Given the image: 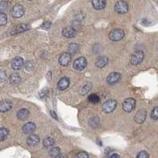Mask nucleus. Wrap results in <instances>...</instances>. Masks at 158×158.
I'll use <instances>...</instances> for the list:
<instances>
[{
  "instance_id": "28",
  "label": "nucleus",
  "mask_w": 158,
  "mask_h": 158,
  "mask_svg": "<svg viewBox=\"0 0 158 158\" xmlns=\"http://www.w3.org/2000/svg\"><path fill=\"white\" fill-rule=\"evenodd\" d=\"M151 117L153 118V119H155V120H156L158 118V108L157 107H155L154 108H153V110L152 111V113H151Z\"/></svg>"
},
{
  "instance_id": "25",
  "label": "nucleus",
  "mask_w": 158,
  "mask_h": 158,
  "mask_svg": "<svg viewBox=\"0 0 158 158\" xmlns=\"http://www.w3.org/2000/svg\"><path fill=\"white\" fill-rule=\"evenodd\" d=\"M89 101L92 104H97L100 101V97L97 94H91L89 96Z\"/></svg>"
},
{
  "instance_id": "24",
  "label": "nucleus",
  "mask_w": 158,
  "mask_h": 158,
  "mask_svg": "<svg viewBox=\"0 0 158 158\" xmlns=\"http://www.w3.org/2000/svg\"><path fill=\"white\" fill-rule=\"evenodd\" d=\"M79 49V46L77 44H71L69 46V53L70 55L74 54L75 52H77Z\"/></svg>"
},
{
  "instance_id": "2",
  "label": "nucleus",
  "mask_w": 158,
  "mask_h": 158,
  "mask_svg": "<svg viewBox=\"0 0 158 158\" xmlns=\"http://www.w3.org/2000/svg\"><path fill=\"white\" fill-rule=\"evenodd\" d=\"M115 11L118 14H125L128 11L129 9V6H128L127 2L125 1H118L115 4Z\"/></svg>"
},
{
  "instance_id": "35",
  "label": "nucleus",
  "mask_w": 158,
  "mask_h": 158,
  "mask_svg": "<svg viewBox=\"0 0 158 158\" xmlns=\"http://www.w3.org/2000/svg\"><path fill=\"white\" fill-rule=\"evenodd\" d=\"M55 158H68V157H67V155H65V154H60V153H59V154L58 155V156H56Z\"/></svg>"
},
{
  "instance_id": "23",
  "label": "nucleus",
  "mask_w": 158,
  "mask_h": 158,
  "mask_svg": "<svg viewBox=\"0 0 158 158\" xmlns=\"http://www.w3.org/2000/svg\"><path fill=\"white\" fill-rule=\"evenodd\" d=\"M9 131L6 128H0V141H4L7 138Z\"/></svg>"
},
{
  "instance_id": "6",
  "label": "nucleus",
  "mask_w": 158,
  "mask_h": 158,
  "mask_svg": "<svg viewBox=\"0 0 158 158\" xmlns=\"http://www.w3.org/2000/svg\"><path fill=\"white\" fill-rule=\"evenodd\" d=\"M144 59V53L142 51H136L134 52L133 55L131 56V63L134 65H138L142 63Z\"/></svg>"
},
{
  "instance_id": "21",
  "label": "nucleus",
  "mask_w": 158,
  "mask_h": 158,
  "mask_svg": "<svg viewBox=\"0 0 158 158\" xmlns=\"http://www.w3.org/2000/svg\"><path fill=\"white\" fill-rule=\"evenodd\" d=\"M10 81L12 84L17 85L21 81V77H20V76L18 74H13L10 77Z\"/></svg>"
},
{
  "instance_id": "20",
  "label": "nucleus",
  "mask_w": 158,
  "mask_h": 158,
  "mask_svg": "<svg viewBox=\"0 0 158 158\" xmlns=\"http://www.w3.org/2000/svg\"><path fill=\"white\" fill-rule=\"evenodd\" d=\"M40 142L39 137L36 135H31L27 139V144L30 146H35Z\"/></svg>"
},
{
  "instance_id": "26",
  "label": "nucleus",
  "mask_w": 158,
  "mask_h": 158,
  "mask_svg": "<svg viewBox=\"0 0 158 158\" xmlns=\"http://www.w3.org/2000/svg\"><path fill=\"white\" fill-rule=\"evenodd\" d=\"M60 153V149H59V147H54L52 148V149H50L49 151V155H50L52 157H56V156Z\"/></svg>"
},
{
  "instance_id": "3",
  "label": "nucleus",
  "mask_w": 158,
  "mask_h": 158,
  "mask_svg": "<svg viewBox=\"0 0 158 158\" xmlns=\"http://www.w3.org/2000/svg\"><path fill=\"white\" fill-rule=\"evenodd\" d=\"M124 32L120 29H115L109 33V38L112 41H118L123 38Z\"/></svg>"
},
{
  "instance_id": "15",
  "label": "nucleus",
  "mask_w": 158,
  "mask_h": 158,
  "mask_svg": "<svg viewBox=\"0 0 158 158\" xmlns=\"http://www.w3.org/2000/svg\"><path fill=\"white\" fill-rule=\"evenodd\" d=\"M35 130H36V125L33 123H27L22 127V131L24 133L27 134V135L32 134Z\"/></svg>"
},
{
  "instance_id": "36",
  "label": "nucleus",
  "mask_w": 158,
  "mask_h": 158,
  "mask_svg": "<svg viewBox=\"0 0 158 158\" xmlns=\"http://www.w3.org/2000/svg\"><path fill=\"white\" fill-rule=\"evenodd\" d=\"M110 158H120V157H119V155L117 154V153H112V154L110 156Z\"/></svg>"
},
{
  "instance_id": "12",
  "label": "nucleus",
  "mask_w": 158,
  "mask_h": 158,
  "mask_svg": "<svg viewBox=\"0 0 158 158\" xmlns=\"http://www.w3.org/2000/svg\"><path fill=\"white\" fill-rule=\"evenodd\" d=\"M29 29V25H26V24H21L19 25H17L15 28H13L11 30V34H17V33H20V32H25L26 30Z\"/></svg>"
},
{
  "instance_id": "4",
  "label": "nucleus",
  "mask_w": 158,
  "mask_h": 158,
  "mask_svg": "<svg viewBox=\"0 0 158 158\" xmlns=\"http://www.w3.org/2000/svg\"><path fill=\"white\" fill-rule=\"evenodd\" d=\"M117 106V102L115 100H108L102 105V109L104 112L106 113H110L111 111H113Z\"/></svg>"
},
{
  "instance_id": "37",
  "label": "nucleus",
  "mask_w": 158,
  "mask_h": 158,
  "mask_svg": "<svg viewBox=\"0 0 158 158\" xmlns=\"http://www.w3.org/2000/svg\"><path fill=\"white\" fill-rule=\"evenodd\" d=\"M51 114H52V116L54 117V118H56V119H57V118H58V116H57V115H56V114H55V111H51Z\"/></svg>"
},
{
  "instance_id": "10",
  "label": "nucleus",
  "mask_w": 158,
  "mask_h": 158,
  "mask_svg": "<svg viewBox=\"0 0 158 158\" xmlns=\"http://www.w3.org/2000/svg\"><path fill=\"white\" fill-rule=\"evenodd\" d=\"M24 65V60L22 57H16L13 59L11 63V67L15 70H18L22 69Z\"/></svg>"
},
{
  "instance_id": "13",
  "label": "nucleus",
  "mask_w": 158,
  "mask_h": 158,
  "mask_svg": "<svg viewBox=\"0 0 158 158\" xmlns=\"http://www.w3.org/2000/svg\"><path fill=\"white\" fill-rule=\"evenodd\" d=\"M70 85V79L68 77H63L58 82V89L59 90H64L67 89Z\"/></svg>"
},
{
  "instance_id": "14",
  "label": "nucleus",
  "mask_w": 158,
  "mask_h": 158,
  "mask_svg": "<svg viewBox=\"0 0 158 158\" xmlns=\"http://www.w3.org/2000/svg\"><path fill=\"white\" fill-rule=\"evenodd\" d=\"M13 107V103L10 101H2L0 102V111L6 112L10 110Z\"/></svg>"
},
{
  "instance_id": "8",
  "label": "nucleus",
  "mask_w": 158,
  "mask_h": 158,
  "mask_svg": "<svg viewBox=\"0 0 158 158\" xmlns=\"http://www.w3.org/2000/svg\"><path fill=\"white\" fill-rule=\"evenodd\" d=\"M120 74L118 73V72H114V73H111V74H110L108 76V77H107V82L109 85H114L120 81Z\"/></svg>"
},
{
  "instance_id": "17",
  "label": "nucleus",
  "mask_w": 158,
  "mask_h": 158,
  "mask_svg": "<svg viewBox=\"0 0 158 158\" xmlns=\"http://www.w3.org/2000/svg\"><path fill=\"white\" fill-rule=\"evenodd\" d=\"M92 4L96 10H103L106 6V0H93Z\"/></svg>"
},
{
  "instance_id": "22",
  "label": "nucleus",
  "mask_w": 158,
  "mask_h": 158,
  "mask_svg": "<svg viewBox=\"0 0 158 158\" xmlns=\"http://www.w3.org/2000/svg\"><path fill=\"white\" fill-rule=\"evenodd\" d=\"M54 144H55V141L52 138H45L44 140V142H43L44 146V147H46V148L51 147V146H53Z\"/></svg>"
},
{
  "instance_id": "16",
  "label": "nucleus",
  "mask_w": 158,
  "mask_h": 158,
  "mask_svg": "<svg viewBox=\"0 0 158 158\" xmlns=\"http://www.w3.org/2000/svg\"><path fill=\"white\" fill-rule=\"evenodd\" d=\"M77 32L73 28H65L63 30V36L67 38L75 37Z\"/></svg>"
},
{
  "instance_id": "1",
  "label": "nucleus",
  "mask_w": 158,
  "mask_h": 158,
  "mask_svg": "<svg viewBox=\"0 0 158 158\" xmlns=\"http://www.w3.org/2000/svg\"><path fill=\"white\" fill-rule=\"evenodd\" d=\"M136 105V101L134 98H127L123 103V109L127 112L133 111Z\"/></svg>"
},
{
  "instance_id": "18",
  "label": "nucleus",
  "mask_w": 158,
  "mask_h": 158,
  "mask_svg": "<svg viewBox=\"0 0 158 158\" xmlns=\"http://www.w3.org/2000/svg\"><path fill=\"white\" fill-rule=\"evenodd\" d=\"M29 115V110L26 108H22L18 111L17 113V116L19 118L20 120H25L26 118H28Z\"/></svg>"
},
{
  "instance_id": "29",
  "label": "nucleus",
  "mask_w": 158,
  "mask_h": 158,
  "mask_svg": "<svg viewBox=\"0 0 158 158\" xmlns=\"http://www.w3.org/2000/svg\"><path fill=\"white\" fill-rule=\"evenodd\" d=\"M137 158H149V154L146 151H141L137 155Z\"/></svg>"
},
{
  "instance_id": "34",
  "label": "nucleus",
  "mask_w": 158,
  "mask_h": 158,
  "mask_svg": "<svg viewBox=\"0 0 158 158\" xmlns=\"http://www.w3.org/2000/svg\"><path fill=\"white\" fill-rule=\"evenodd\" d=\"M5 77H6L5 73L2 71H0V80H1V81H4Z\"/></svg>"
},
{
  "instance_id": "27",
  "label": "nucleus",
  "mask_w": 158,
  "mask_h": 158,
  "mask_svg": "<svg viewBox=\"0 0 158 158\" xmlns=\"http://www.w3.org/2000/svg\"><path fill=\"white\" fill-rule=\"evenodd\" d=\"M7 22V16L4 13H0V25H4Z\"/></svg>"
},
{
  "instance_id": "5",
  "label": "nucleus",
  "mask_w": 158,
  "mask_h": 158,
  "mask_svg": "<svg viewBox=\"0 0 158 158\" xmlns=\"http://www.w3.org/2000/svg\"><path fill=\"white\" fill-rule=\"evenodd\" d=\"M74 68L77 70H84L87 66V60L85 57H79L74 62Z\"/></svg>"
},
{
  "instance_id": "7",
  "label": "nucleus",
  "mask_w": 158,
  "mask_h": 158,
  "mask_svg": "<svg viewBox=\"0 0 158 158\" xmlns=\"http://www.w3.org/2000/svg\"><path fill=\"white\" fill-rule=\"evenodd\" d=\"M25 14V9L21 5H16L13 7L12 12H11V15L14 18H19L21 17H22Z\"/></svg>"
},
{
  "instance_id": "38",
  "label": "nucleus",
  "mask_w": 158,
  "mask_h": 158,
  "mask_svg": "<svg viewBox=\"0 0 158 158\" xmlns=\"http://www.w3.org/2000/svg\"><path fill=\"white\" fill-rule=\"evenodd\" d=\"M29 1H30V0H29Z\"/></svg>"
},
{
  "instance_id": "11",
  "label": "nucleus",
  "mask_w": 158,
  "mask_h": 158,
  "mask_svg": "<svg viewBox=\"0 0 158 158\" xmlns=\"http://www.w3.org/2000/svg\"><path fill=\"white\" fill-rule=\"evenodd\" d=\"M70 60H71L70 54V53L66 52V53H63V54H62L61 56H60V57H59V63L61 66L65 67V66H67V65L70 63Z\"/></svg>"
},
{
  "instance_id": "30",
  "label": "nucleus",
  "mask_w": 158,
  "mask_h": 158,
  "mask_svg": "<svg viewBox=\"0 0 158 158\" xmlns=\"http://www.w3.org/2000/svg\"><path fill=\"white\" fill-rule=\"evenodd\" d=\"M7 8V2L5 1L0 2V13H3L4 10H6Z\"/></svg>"
},
{
  "instance_id": "19",
  "label": "nucleus",
  "mask_w": 158,
  "mask_h": 158,
  "mask_svg": "<svg viewBox=\"0 0 158 158\" xmlns=\"http://www.w3.org/2000/svg\"><path fill=\"white\" fill-rule=\"evenodd\" d=\"M108 63V59L105 56H101L99 57L96 61L95 65L98 68H102V67H105Z\"/></svg>"
},
{
  "instance_id": "33",
  "label": "nucleus",
  "mask_w": 158,
  "mask_h": 158,
  "mask_svg": "<svg viewBox=\"0 0 158 158\" xmlns=\"http://www.w3.org/2000/svg\"><path fill=\"white\" fill-rule=\"evenodd\" d=\"M51 25H52V22H49V21H47V22H44V23L42 24L41 28L44 29H48L49 28L51 27Z\"/></svg>"
},
{
  "instance_id": "31",
  "label": "nucleus",
  "mask_w": 158,
  "mask_h": 158,
  "mask_svg": "<svg viewBox=\"0 0 158 158\" xmlns=\"http://www.w3.org/2000/svg\"><path fill=\"white\" fill-rule=\"evenodd\" d=\"M74 158H89V154L86 152H80L76 154Z\"/></svg>"
},
{
  "instance_id": "9",
  "label": "nucleus",
  "mask_w": 158,
  "mask_h": 158,
  "mask_svg": "<svg viewBox=\"0 0 158 158\" xmlns=\"http://www.w3.org/2000/svg\"><path fill=\"white\" fill-rule=\"evenodd\" d=\"M146 111L145 109H141L138 111L135 116V121L137 123H142L146 120Z\"/></svg>"
},
{
  "instance_id": "32",
  "label": "nucleus",
  "mask_w": 158,
  "mask_h": 158,
  "mask_svg": "<svg viewBox=\"0 0 158 158\" xmlns=\"http://www.w3.org/2000/svg\"><path fill=\"white\" fill-rule=\"evenodd\" d=\"M90 89H91V86H90V85H84V86H82V88H81V94H87V93H88V92L90 90Z\"/></svg>"
}]
</instances>
